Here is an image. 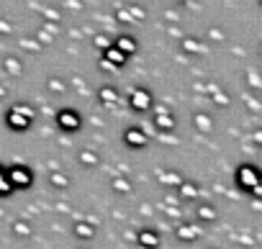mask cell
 Returning a JSON list of instances; mask_svg holds the SVG:
<instances>
[{
  "label": "cell",
  "mask_w": 262,
  "mask_h": 249,
  "mask_svg": "<svg viewBox=\"0 0 262 249\" xmlns=\"http://www.w3.org/2000/svg\"><path fill=\"white\" fill-rule=\"evenodd\" d=\"M13 183L21 185V188H26V185L31 183V175H29L26 170H13Z\"/></svg>",
  "instance_id": "6da1fadb"
},
{
  "label": "cell",
  "mask_w": 262,
  "mask_h": 249,
  "mask_svg": "<svg viewBox=\"0 0 262 249\" xmlns=\"http://www.w3.org/2000/svg\"><path fill=\"white\" fill-rule=\"evenodd\" d=\"M139 239H142V244H147L149 249H152V246L157 244V236H155V234H149V231H144V234H142Z\"/></svg>",
  "instance_id": "7a4b0ae2"
}]
</instances>
